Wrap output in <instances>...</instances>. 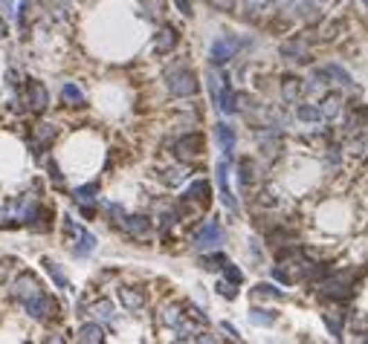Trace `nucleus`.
Instances as JSON below:
<instances>
[{
  "label": "nucleus",
  "mask_w": 368,
  "mask_h": 344,
  "mask_svg": "<svg viewBox=\"0 0 368 344\" xmlns=\"http://www.w3.org/2000/svg\"><path fill=\"white\" fill-rule=\"evenodd\" d=\"M18 304L24 307V313H26L29 318H35V321H55V318H58V313H61L58 301H55L53 295L46 292L44 287H41V289H35V292H29L26 298H21Z\"/></svg>",
  "instance_id": "nucleus-1"
},
{
  "label": "nucleus",
  "mask_w": 368,
  "mask_h": 344,
  "mask_svg": "<svg viewBox=\"0 0 368 344\" xmlns=\"http://www.w3.org/2000/svg\"><path fill=\"white\" fill-rule=\"evenodd\" d=\"M168 93L186 98V96H195L198 93V75L191 73L189 67H177L168 73Z\"/></svg>",
  "instance_id": "nucleus-2"
},
{
  "label": "nucleus",
  "mask_w": 368,
  "mask_h": 344,
  "mask_svg": "<svg viewBox=\"0 0 368 344\" xmlns=\"http://www.w3.org/2000/svg\"><path fill=\"white\" fill-rule=\"evenodd\" d=\"M24 102H26V110H32V113H44L46 110V105H50V96H46V87L41 84V81H35V78H26L24 81Z\"/></svg>",
  "instance_id": "nucleus-3"
},
{
  "label": "nucleus",
  "mask_w": 368,
  "mask_h": 344,
  "mask_svg": "<svg viewBox=\"0 0 368 344\" xmlns=\"http://www.w3.org/2000/svg\"><path fill=\"white\" fill-rule=\"evenodd\" d=\"M203 147H206V142L200 134H189V136L174 142V154H177V159H183V162H191L203 154Z\"/></svg>",
  "instance_id": "nucleus-4"
},
{
  "label": "nucleus",
  "mask_w": 368,
  "mask_h": 344,
  "mask_svg": "<svg viewBox=\"0 0 368 344\" xmlns=\"http://www.w3.org/2000/svg\"><path fill=\"white\" fill-rule=\"evenodd\" d=\"M220 243H223V226L218 220H209L195 235V246H198V249H218Z\"/></svg>",
  "instance_id": "nucleus-5"
},
{
  "label": "nucleus",
  "mask_w": 368,
  "mask_h": 344,
  "mask_svg": "<svg viewBox=\"0 0 368 344\" xmlns=\"http://www.w3.org/2000/svg\"><path fill=\"white\" fill-rule=\"evenodd\" d=\"M241 44L244 41H238L235 35H227V38H218L215 44H212V64H227L229 58H235V53L241 49Z\"/></svg>",
  "instance_id": "nucleus-6"
},
{
  "label": "nucleus",
  "mask_w": 368,
  "mask_h": 344,
  "mask_svg": "<svg viewBox=\"0 0 368 344\" xmlns=\"http://www.w3.org/2000/svg\"><path fill=\"white\" fill-rule=\"evenodd\" d=\"M209 200H212V185L206 179H195L183 194V203H198L200 208L209 206Z\"/></svg>",
  "instance_id": "nucleus-7"
},
{
  "label": "nucleus",
  "mask_w": 368,
  "mask_h": 344,
  "mask_svg": "<svg viewBox=\"0 0 368 344\" xmlns=\"http://www.w3.org/2000/svg\"><path fill=\"white\" fill-rule=\"evenodd\" d=\"M177 41H180V35H177V29L174 26H163L157 32V38H154V53L157 55H168L174 46H177Z\"/></svg>",
  "instance_id": "nucleus-8"
},
{
  "label": "nucleus",
  "mask_w": 368,
  "mask_h": 344,
  "mask_svg": "<svg viewBox=\"0 0 368 344\" xmlns=\"http://www.w3.org/2000/svg\"><path fill=\"white\" fill-rule=\"evenodd\" d=\"M119 226H122L131 237H148V235H151V220L142 217V215H134V217L125 215V217L119 220Z\"/></svg>",
  "instance_id": "nucleus-9"
},
{
  "label": "nucleus",
  "mask_w": 368,
  "mask_h": 344,
  "mask_svg": "<svg viewBox=\"0 0 368 344\" xmlns=\"http://www.w3.org/2000/svg\"><path fill=\"white\" fill-rule=\"evenodd\" d=\"M119 301H122L125 309L137 313V309L146 307V289H139V287H119Z\"/></svg>",
  "instance_id": "nucleus-10"
},
{
  "label": "nucleus",
  "mask_w": 368,
  "mask_h": 344,
  "mask_svg": "<svg viewBox=\"0 0 368 344\" xmlns=\"http://www.w3.org/2000/svg\"><path fill=\"white\" fill-rule=\"evenodd\" d=\"M281 55H284V58H290V61H299V64H308V61H310V55H308V44H305V41H299V38L281 44Z\"/></svg>",
  "instance_id": "nucleus-11"
},
{
  "label": "nucleus",
  "mask_w": 368,
  "mask_h": 344,
  "mask_svg": "<svg viewBox=\"0 0 368 344\" xmlns=\"http://www.w3.org/2000/svg\"><path fill=\"white\" fill-rule=\"evenodd\" d=\"M325 295L333 301H342L351 295V284H348V275H337V278H331V281L325 284Z\"/></svg>",
  "instance_id": "nucleus-12"
},
{
  "label": "nucleus",
  "mask_w": 368,
  "mask_h": 344,
  "mask_svg": "<svg viewBox=\"0 0 368 344\" xmlns=\"http://www.w3.org/2000/svg\"><path fill=\"white\" fill-rule=\"evenodd\" d=\"M215 134H218V142L223 147V156H232V151H235V130L220 122V125H215Z\"/></svg>",
  "instance_id": "nucleus-13"
},
{
  "label": "nucleus",
  "mask_w": 368,
  "mask_h": 344,
  "mask_svg": "<svg viewBox=\"0 0 368 344\" xmlns=\"http://www.w3.org/2000/svg\"><path fill=\"white\" fill-rule=\"evenodd\" d=\"M93 249H96V237L82 228V235L73 240V255H76V257H87Z\"/></svg>",
  "instance_id": "nucleus-14"
},
{
  "label": "nucleus",
  "mask_w": 368,
  "mask_h": 344,
  "mask_svg": "<svg viewBox=\"0 0 368 344\" xmlns=\"http://www.w3.org/2000/svg\"><path fill=\"white\" fill-rule=\"evenodd\" d=\"M78 341H93V344H99V341H105V330L99 324H85L82 330H78V336H76Z\"/></svg>",
  "instance_id": "nucleus-15"
},
{
  "label": "nucleus",
  "mask_w": 368,
  "mask_h": 344,
  "mask_svg": "<svg viewBox=\"0 0 368 344\" xmlns=\"http://www.w3.org/2000/svg\"><path fill=\"white\" fill-rule=\"evenodd\" d=\"M61 98H64V102H67L70 107H82V105H85V93L78 90L76 84H64V87H61Z\"/></svg>",
  "instance_id": "nucleus-16"
},
{
  "label": "nucleus",
  "mask_w": 368,
  "mask_h": 344,
  "mask_svg": "<svg viewBox=\"0 0 368 344\" xmlns=\"http://www.w3.org/2000/svg\"><path fill=\"white\" fill-rule=\"evenodd\" d=\"M41 264H44V269H46V272H50V278L55 281V287H58V289H67V278H64V272L58 269V264H55L53 257H41Z\"/></svg>",
  "instance_id": "nucleus-17"
},
{
  "label": "nucleus",
  "mask_w": 368,
  "mask_h": 344,
  "mask_svg": "<svg viewBox=\"0 0 368 344\" xmlns=\"http://www.w3.org/2000/svg\"><path fill=\"white\" fill-rule=\"evenodd\" d=\"M238 174H241V185H252L255 183V159L244 156L238 162Z\"/></svg>",
  "instance_id": "nucleus-18"
},
{
  "label": "nucleus",
  "mask_w": 368,
  "mask_h": 344,
  "mask_svg": "<svg viewBox=\"0 0 368 344\" xmlns=\"http://www.w3.org/2000/svg\"><path fill=\"white\" fill-rule=\"evenodd\" d=\"M276 313H270V309H259V307H255L252 309V313H249V321L252 324H261V327H270V324H276Z\"/></svg>",
  "instance_id": "nucleus-19"
},
{
  "label": "nucleus",
  "mask_w": 368,
  "mask_h": 344,
  "mask_svg": "<svg viewBox=\"0 0 368 344\" xmlns=\"http://www.w3.org/2000/svg\"><path fill=\"white\" fill-rule=\"evenodd\" d=\"M159 321L168 324V327H180V324H183L180 307H163V316H159Z\"/></svg>",
  "instance_id": "nucleus-20"
},
{
  "label": "nucleus",
  "mask_w": 368,
  "mask_h": 344,
  "mask_svg": "<svg viewBox=\"0 0 368 344\" xmlns=\"http://www.w3.org/2000/svg\"><path fill=\"white\" fill-rule=\"evenodd\" d=\"M337 113H340V96L331 93V96H325V102H322V119H333Z\"/></svg>",
  "instance_id": "nucleus-21"
},
{
  "label": "nucleus",
  "mask_w": 368,
  "mask_h": 344,
  "mask_svg": "<svg viewBox=\"0 0 368 344\" xmlns=\"http://www.w3.org/2000/svg\"><path fill=\"white\" fill-rule=\"evenodd\" d=\"M299 90H301V81H299L296 75H287V78H284V84H281V93H284L287 102H293V98L299 96Z\"/></svg>",
  "instance_id": "nucleus-22"
},
{
  "label": "nucleus",
  "mask_w": 368,
  "mask_h": 344,
  "mask_svg": "<svg viewBox=\"0 0 368 344\" xmlns=\"http://www.w3.org/2000/svg\"><path fill=\"white\" fill-rule=\"evenodd\" d=\"M252 298H284V292L276 289L273 284H259L252 289Z\"/></svg>",
  "instance_id": "nucleus-23"
},
{
  "label": "nucleus",
  "mask_w": 368,
  "mask_h": 344,
  "mask_svg": "<svg viewBox=\"0 0 368 344\" xmlns=\"http://www.w3.org/2000/svg\"><path fill=\"white\" fill-rule=\"evenodd\" d=\"M325 324H328V330H331L333 338L342 336V313H325Z\"/></svg>",
  "instance_id": "nucleus-24"
},
{
  "label": "nucleus",
  "mask_w": 368,
  "mask_h": 344,
  "mask_svg": "<svg viewBox=\"0 0 368 344\" xmlns=\"http://www.w3.org/2000/svg\"><path fill=\"white\" fill-rule=\"evenodd\" d=\"M299 119L301 122H322V110L313 107V105H301L299 107Z\"/></svg>",
  "instance_id": "nucleus-25"
},
{
  "label": "nucleus",
  "mask_w": 368,
  "mask_h": 344,
  "mask_svg": "<svg viewBox=\"0 0 368 344\" xmlns=\"http://www.w3.org/2000/svg\"><path fill=\"white\" fill-rule=\"evenodd\" d=\"M220 269H223V275H227V281H229V284H235V287H238V284H244V272L238 269V266H232L229 260H227V264H223Z\"/></svg>",
  "instance_id": "nucleus-26"
},
{
  "label": "nucleus",
  "mask_w": 368,
  "mask_h": 344,
  "mask_svg": "<svg viewBox=\"0 0 368 344\" xmlns=\"http://www.w3.org/2000/svg\"><path fill=\"white\" fill-rule=\"evenodd\" d=\"M325 73H328V75H333V78H340V84H345V87H348V84H354V81H351V75L340 67V64H328Z\"/></svg>",
  "instance_id": "nucleus-27"
},
{
  "label": "nucleus",
  "mask_w": 368,
  "mask_h": 344,
  "mask_svg": "<svg viewBox=\"0 0 368 344\" xmlns=\"http://www.w3.org/2000/svg\"><path fill=\"white\" fill-rule=\"evenodd\" d=\"M93 313L99 316V318H105V321H114V304H110V301H99V304L93 307Z\"/></svg>",
  "instance_id": "nucleus-28"
},
{
  "label": "nucleus",
  "mask_w": 368,
  "mask_h": 344,
  "mask_svg": "<svg viewBox=\"0 0 368 344\" xmlns=\"http://www.w3.org/2000/svg\"><path fill=\"white\" fill-rule=\"evenodd\" d=\"M223 264H227V257H223V255H209V257H200V266L203 269H220Z\"/></svg>",
  "instance_id": "nucleus-29"
},
{
  "label": "nucleus",
  "mask_w": 368,
  "mask_h": 344,
  "mask_svg": "<svg viewBox=\"0 0 368 344\" xmlns=\"http://www.w3.org/2000/svg\"><path fill=\"white\" fill-rule=\"evenodd\" d=\"M96 191H99V185H96V183L76 188V200H78V203H87V200H93V194H96Z\"/></svg>",
  "instance_id": "nucleus-30"
},
{
  "label": "nucleus",
  "mask_w": 368,
  "mask_h": 344,
  "mask_svg": "<svg viewBox=\"0 0 368 344\" xmlns=\"http://www.w3.org/2000/svg\"><path fill=\"white\" fill-rule=\"evenodd\" d=\"M163 179H166L168 185H177V183H183V179H186V174H183V168H168L163 174Z\"/></svg>",
  "instance_id": "nucleus-31"
},
{
  "label": "nucleus",
  "mask_w": 368,
  "mask_h": 344,
  "mask_svg": "<svg viewBox=\"0 0 368 344\" xmlns=\"http://www.w3.org/2000/svg\"><path fill=\"white\" fill-rule=\"evenodd\" d=\"M12 266H15V260H12V257H0V287H3V281L9 278Z\"/></svg>",
  "instance_id": "nucleus-32"
},
{
  "label": "nucleus",
  "mask_w": 368,
  "mask_h": 344,
  "mask_svg": "<svg viewBox=\"0 0 368 344\" xmlns=\"http://www.w3.org/2000/svg\"><path fill=\"white\" fill-rule=\"evenodd\" d=\"M232 287H235V284H229V281H220V284H218V292L223 295V298H229V301H232L235 295H238V292H235Z\"/></svg>",
  "instance_id": "nucleus-33"
},
{
  "label": "nucleus",
  "mask_w": 368,
  "mask_h": 344,
  "mask_svg": "<svg viewBox=\"0 0 368 344\" xmlns=\"http://www.w3.org/2000/svg\"><path fill=\"white\" fill-rule=\"evenodd\" d=\"M107 217H114V223H119V220L125 217L122 206H116V203H107Z\"/></svg>",
  "instance_id": "nucleus-34"
},
{
  "label": "nucleus",
  "mask_w": 368,
  "mask_h": 344,
  "mask_svg": "<svg viewBox=\"0 0 368 344\" xmlns=\"http://www.w3.org/2000/svg\"><path fill=\"white\" fill-rule=\"evenodd\" d=\"M299 15H301V18H316V6L313 3H299Z\"/></svg>",
  "instance_id": "nucleus-35"
},
{
  "label": "nucleus",
  "mask_w": 368,
  "mask_h": 344,
  "mask_svg": "<svg viewBox=\"0 0 368 344\" xmlns=\"http://www.w3.org/2000/svg\"><path fill=\"white\" fill-rule=\"evenodd\" d=\"M209 3L215 9H220V12H232L235 9V0H209Z\"/></svg>",
  "instance_id": "nucleus-36"
},
{
  "label": "nucleus",
  "mask_w": 368,
  "mask_h": 344,
  "mask_svg": "<svg viewBox=\"0 0 368 344\" xmlns=\"http://www.w3.org/2000/svg\"><path fill=\"white\" fill-rule=\"evenodd\" d=\"M220 330H223V333H227L229 338H235V341H238V338H241V333H238V330H235V327H232V324H227V321H223V324H220Z\"/></svg>",
  "instance_id": "nucleus-37"
},
{
  "label": "nucleus",
  "mask_w": 368,
  "mask_h": 344,
  "mask_svg": "<svg viewBox=\"0 0 368 344\" xmlns=\"http://www.w3.org/2000/svg\"><path fill=\"white\" fill-rule=\"evenodd\" d=\"M174 3H177V9H180L183 15H191V3H189V0H174Z\"/></svg>",
  "instance_id": "nucleus-38"
},
{
  "label": "nucleus",
  "mask_w": 368,
  "mask_h": 344,
  "mask_svg": "<svg viewBox=\"0 0 368 344\" xmlns=\"http://www.w3.org/2000/svg\"><path fill=\"white\" fill-rule=\"evenodd\" d=\"M0 38H6V24H3V18H0Z\"/></svg>",
  "instance_id": "nucleus-39"
},
{
  "label": "nucleus",
  "mask_w": 368,
  "mask_h": 344,
  "mask_svg": "<svg viewBox=\"0 0 368 344\" xmlns=\"http://www.w3.org/2000/svg\"><path fill=\"white\" fill-rule=\"evenodd\" d=\"M365 6H368V0H365Z\"/></svg>",
  "instance_id": "nucleus-40"
}]
</instances>
